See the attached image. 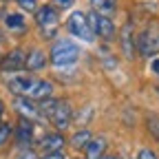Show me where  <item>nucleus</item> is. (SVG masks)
Wrapping results in <instances>:
<instances>
[{"label":"nucleus","mask_w":159,"mask_h":159,"mask_svg":"<svg viewBox=\"0 0 159 159\" xmlns=\"http://www.w3.org/2000/svg\"><path fill=\"white\" fill-rule=\"evenodd\" d=\"M146 126H148V130H150V135L159 142V115H148V122H146Z\"/></svg>","instance_id":"a211bd4d"},{"label":"nucleus","mask_w":159,"mask_h":159,"mask_svg":"<svg viewBox=\"0 0 159 159\" xmlns=\"http://www.w3.org/2000/svg\"><path fill=\"white\" fill-rule=\"evenodd\" d=\"M25 60H27V55L22 53V49H13L5 57H0V69H5V71H20L25 66Z\"/></svg>","instance_id":"9d476101"},{"label":"nucleus","mask_w":159,"mask_h":159,"mask_svg":"<svg viewBox=\"0 0 159 159\" xmlns=\"http://www.w3.org/2000/svg\"><path fill=\"white\" fill-rule=\"evenodd\" d=\"M9 137H11V126L5 124V122H0V146H5L9 142Z\"/></svg>","instance_id":"6ab92c4d"},{"label":"nucleus","mask_w":159,"mask_h":159,"mask_svg":"<svg viewBox=\"0 0 159 159\" xmlns=\"http://www.w3.org/2000/svg\"><path fill=\"white\" fill-rule=\"evenodd\" d=\"M5 25H7V29H11L16 33H22L27 29V22H25V18L20 13H7L5 16Z\"/></svg>","instance_id":"dca6fc26"},{"label":"nucleus","mask_w":159,"mask_h":159,"mask_svg":"<svg viewBox=\"0 0 159 159\" xmlns=\"http://www.w3.org/2000/svg\"><path fill=\"white\" fill-rule=\"evenodd\" d=\"M122 53L126 57L135 55V38H133V25H126L122 29Z\"/></svg>","instance_id":"4468645a"},{"label":"nucleus","mask_w":159,"mask_h":159,"mask_svg":"<svg viewBox=\"0 0 159 159\" xmlns=\"http://www.w3.org/2000/svg\"><path fill=\"white\" fill-rule=\"evenodd\" d=\"M84 152H86V159H102L106 152V139L104 137H91Z\"/></svg>","instance_id":"f8f14e48"},{"label":"nucleus","mask_w":159,"mask_h":159,"mask_svg":"<svg viewBox=\"0 0 159 159\" xmlns=\"http://www.w3.org/2000/svg\"><path fill=\"white\" fill-rule=\"evenodd\" d=\"M2 117H5V104L0 102V122H2Z\"/></svg>","instance_id":"a878e982"},{"label":"nucleus","mask_w":159,"mask_h":159,"mask_svg":"<svg viewBox=\"0 0 159 159\" xmlns=\"http://www.w3.org/2000/svg\"><path fill=\"white\" fill-rule=\"evenodd\" d=\"M91 137H93V133H91V130H80L77 135H73L71 144H73V148H77V150H84V148H86V144L91 142Z\"/></svg>","instance_id":"f3484780"},{"label":"nucleus","mask_w":159,"mask_h":159,"mask_svg":"<svg viewBox=\"0 0 159 159\" xmlns=\"http://www.w3.org/2000/svg\"><path fill=\"white\" fill-rule=\"evenodd\" d=\"M66 29H69L71 35L84 40V42H93V40H95V31H93V27L89 25V18H86L82 11H73V13L69 16Z\"/></svg>","instance_id":"20e7f679"},{"label":"nucleus","mask_w":159,"mask_h":159,"mask_svg":"<svg viewBox=\"0 0 159 159\" xmlns=\"http://www.w3.org/2000/svg\"><path fill=\"white\" fill-rule=\"evenodd\" d=\"M42 159H64V155H62V150H53V152H47Z\"/></svg>","instance_id":"b1692460"},{"label":"nucleus","mask_w":159,"mask_h":159,"mask_svg":"<svg viewBox=\"0 0 159 159\" xmlns=\"http://www.w3.org/2000/svg\"><path fill=\"white\" fill-rule=\"evenodd\" d=\"M137 159H157V157H155V152H152L150 148H142V150H139V155H137Z\"/></svg>","instance_id":"412c9836"},{"label":"nucleus","mask_w":159,"mask_h":159,"mask_svg":"<svg viewBox=\"0 0 159 159\" xmlns=\"http://www.w3.org/2000/svg\"><path fill=\"white\" fill-rule=\"evenodd\" d=\"M150 71L159 75V57H152V60H150Z\"/></svg>","instance_id":"393cba45"},{"label":"nucleus","mask_w":159,"mask_h":159,"mask_svg":"<svg viewBox=\"0 0 159 159\" xmlns=\"http://www.w3.org/2000/svg\"><path fill=\"white\" fill-rule=\"evenodd\" d=\"M9 91L13 95H25L31 99H44L53 93V86L49 80H38L31 75H16L9 80Z\"/></svg>","instance_id":"f257e3e1"},{"label":"nucleus","mask_w":159,"mask_h":159,"mask_svg":"<svg viewBox=\"0 0 159 159\" xmlns=\"http://www.w3.org/2000/svg\"><path fill=\"white\" fill-rule=\"evenodd\" d=\"M25 66H27L29 71H42V69L47 66V55H44V51L33 49V51L27 55V60H25Z\"/></svg>","instance_id":"ddd939ff"},{"label":"nucleus","mask_w":159,"mask_h":159,"mask_svg":"<svg viewBox=\"0 0 159 159\" xmlns=\"http://www.w3.org/2000/svg\"><path fill=\"white\" fill-rule=\"evenodd\" d=\"M16 142H18V146H29V144H33V122H31V119H27V117H20V119H18Z\"/></svg>","instance_id":"1a4fd4ad"},{"label":"nucleus","mask_w":159,"mask_h":159,"mask_svg":"<svg viewBox=\"0 0 159 159\" xmlns=\"http://www.w3.org/2000/svg\"><path fill=\"white\" fill-rule=\"evenodd\" d=\"M16 159H40V157H38V155H35L33 150H25V152H20V155H18Z\"/></svg>","instance_id":"4be33fe9"},{"label":"nucleus","mask_w":159,"mask_h":159,"mask_svg":"<svg viewBox=\"0 0 159 159\" xmlns=\"http://www.w3.org/2000/svg\"><path fill=\"white\" fill-rule=\"evenodd\" d=\"M13 108L20 113V117H27V119H31V122L40 117V108H38V104H35V99L25 97V95H16Z\"/></svg>","instance_id":"0eeeda50"},{"label":"nucleus","mask_w":159,"mask_h":159,"mask_svg":"<svg viewBox=\"0 0 159 159\" xmlns=\"http://www.w3.org/2000/svg\"><path fill=\"white\" fill-rule=\"evenodd\" d=\"M137 51L142 57H152L159 53V22H150L142 33H139L137 42H135Z\"/></svg>","instance_id":"f03ea898"},{"label":"nucleus","mask_w":159,"mask_h":159,"mask_svg":"<svg viewBox=\"0 0 159 159\" xmlns=\"http://www.w3.org/2000/svg\"><path fill=\"white\" fill-rule=\"evenodd\" d=\"M16 2L20 5V9H25V11H35V0H16Z\"/></svg>","instance_id":"aec40b11"},{"label":"nucleus","mask_w":159,"mask_h":159,"mask_svg":"<svg viewBox=\"0 0 159 159\" xmlns=\"http://www.w3.org/2000/svg\"><path fill=\"white\" fill-rule=\"evenodd\" d=\"M71 117H73V108L69 106V102L66 99H57V104H55V108H53L49 119L57 128H66L71 124Z\"/></svg>","instance_id":"6e6552de"},{"label":"nucleus","mask_w":159,"mask_h":159,"mask_svg":"<svg viewBox=\"0 0 159 159\" xmlns=\"http://www.w3.org/2000/svg\"><path fill=\"white\" fill-rule=\"evenodd\" d=\"M62 146H64V137L60 135V133H47L38 142V148L42 150L44 155L47 152H53V150H62Z\"/></svg>","instance_id":"9b49d317"},{"label":"nucleus","mask_w":159,"mask_h":159,"mask_svg":"<svg viewBox=\"0 0 159 159\" xmlns=\"http://www.w3.org/2000/svg\"><path fill=\"white\" fill-rule=\"evenodd\" d=\"M91 7L102 16H113L117 9V0H91Z\"/></svg>","instance_id":"2eb2a0df"},{"label":"nucleus","mask_w":159,"mask_h":159,"mask_svg":"<svg viewBox=\"0 0 159 159\" xmlns=\"http://www.w3.org/2000/svg\"><path fill=\"white\" fill-rule=\"evenodd\" d=\"M102 159H115V157H113V155H106V157H102Z\"/></svg>","instance_id":"bb28decb"},{"label":"nucleus","mask_w":159,"mask_h":159,"mask_svg":"<svg viewBox=\"0 0 159 159\" xmlns=\"http://www.w3.org/2000/svg\"><path fill=\"white\" fill-rule=\"evenodd\" d=\"M73 2H75V0H55V7H60V9H69V7H73Z\"/></svg>","instance_id":"5701e85b"},{"label":"nucleus","mask_w":159,"mask_h":159,"mask_svg":"<svg viewBox=\"0 0 159 159\" xmlns=\"http://www.w3.org/2000/svg\"><path fill=\"white\" fill-rule=\"evenodd\" d=\"M89 22L93 25L95 35H99L102 40H113L115 33H117V31H115V25H113V20H111V16H102V13H97V11H91Z\"/></svg>","instance_id":"423d86ee"},{"label":"nucleus","mask_w":159,"mask_h":159,"mask_svg":"<svg viewBox=\"0 0 159 159\" xmlns=\"http://www.w3.org/2000/svg\"><path fill=\"white\" fill-rule=\"evenodd\" d=\"M80 55V47L71 40H57L51 47V62L55 66H71Z\"/></svg>","instance_id":"7ed1b4c3"},{"label":"nucleus","mask_w":159,"mask_h":159,"mask_svg":"<svg viewBox=\"0 0 159 159\" xmlns=\"http://www.w3.org/2000/svg\"><path fill=\"white\" fill-rule=\"evenodd\" d=\"M35 22L40 25L44 38L55 35V31H57V11H55V7H53V5L40 7L38 13H35Z\"/></svg>","instance_id":"39448f33"}]
</instances>
